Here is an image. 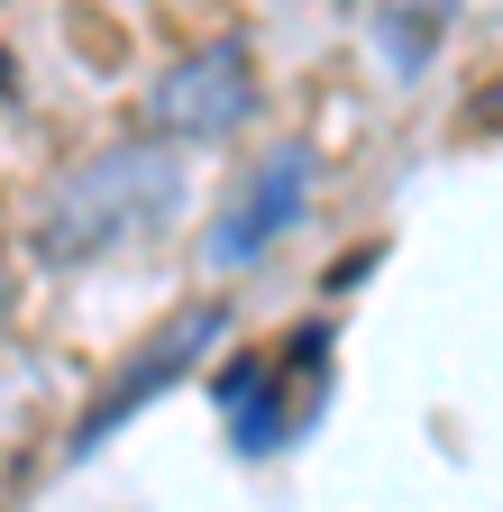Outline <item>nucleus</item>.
Listing matches in <instances>:
<instances>
[{
    "label": "nucleus",
    "mask_w": 503,
    "mask_h": 512,
    "mask_svg": "<svg viewBox=\"0 0 503 512\" xmlns=\"http://www.w3.org/2000/svg\"><path fill=\"white\" fill-rule=\"evenodd\" d=\"M183 202H193V183H183L174 138L92 147L83 165H65V174L46 183V202H37V220H28V256H37V266H55V275L101 266V256L174 229Z\"/></svg>",
    "instance_id": "f257e3e1"
},
{
    "label": "nucleus",
    "mask_w": 503,
    "mask_h": 512,
    "mask_svg": "<svg viewBox=\"0 0 503 512\" xmlns=\"http://www.w3.org/2000/svg\"><path fill=\"white\" fill-rule=\"evenodd\" d=\"M247 119H257V55H247V37H211L193 55H174L147 92V138L229 147Z\"/></svg>",
    "instance_id": "7ed1b4c3"
},
{
    "label": "nucleus",
    "mask_w": 503,
    "mask_h": 512,
    "mask_svg": "<svg viewBox=\"0 0 503 512\" xmlns=\"http://www.w3.org/2000/svg\"><path fill=\"white\" fill-rule=\"evenodd\" d=\"M458 10H467V0H385V10H375V55H385V74L394 83L430 74V55L449 46Z\"/></svg>",
    "instance_id": "423d86ee"
},
{
    "label": "nucleus",
    "mask_w": 503,
    "mask_h": 512,
    "mask_svg": "<svg viewBox=\"0 0 503 512\" xmlns=\"http://www.w3.org/2000/svg\"><path fill=\"white\" fill-rule=\"evenodd\" d=\"M0 320H10V256H0Z\"/></svg>",
    "instance_id": "6e6552de"
},
{
    "label": "nucleus",
    "mask_w": 503,
    "mask_h": 512,
    "mask_svg": "<svg viewBox=\"0 0 503 512\" xmlns=\"http://www.w3.org/2000/svg\"><path fill=\"white\" fill-rule=\"evenodd\" d=\"M330 320H302L284 348H257V357H229L211 375V403L229 421V448L238 458H284V448L330 412Z\"/></svg>",
    "instance_id": "f03ea898"
},
{
    "label": "nucleus",
    "mask_w": 503,
    "mask_h": 512,
    "mask_svg": "<svg viewBox=\"0 0 503 512\" xmlns=\"http://www.w3.org/2000/svg\"><path fill=\"white\" fill-rule=\"evenodd\" d=\"M302 211H311V147H293V138H284V147H275L257 174L238 183V202L211 220L202 256H211L220 275H238V266H257V256H266V247H275V238H284Z\"/></svg>",
    "instance_id": "39448f33"
},
{
    "label": "nucleus",
    "mask_w": 503,
    "mask_h": 512,
    "mask_svg": "<svg viewBox=\"0 0 503 512\" xmlns=\"http://www.w3.org/2000/svg\"><path fill=\"white\" fill-rule=\"evenodd\" d=\"M19 92V64H10V46H0V101H10Z\"/></svg>",
    "instance_id": "0eeeda50"
},
{
    "label": "nucleus",
    "mask_w": 503,
    "mask_h": 512,
    "mask_svg": "<svg viewBox=\"0 0 503 512\" xmlns=\"http://www.w3.org/2000/svg\"><path fill=\"white\" fill-rule=\"evenodd\" d=\"M220 339H229V302H183L165 330H147L129 357H119V375H110L101 394L83 403V421H74V448H65V458H92V448H101L119 421H138L156 394H174V384L193 375V357H202V348H220Z\"/></svg>",
    "instance_id": "20e7f679"
}]
</instances>
